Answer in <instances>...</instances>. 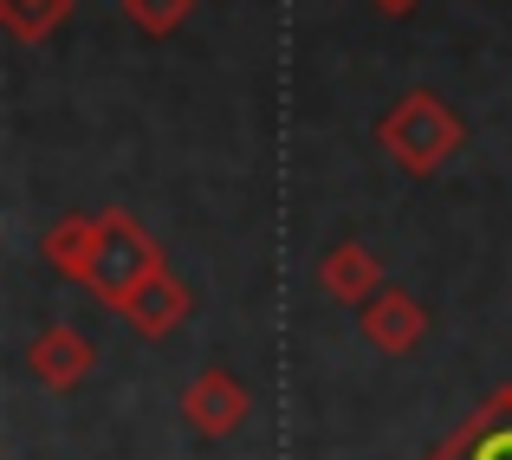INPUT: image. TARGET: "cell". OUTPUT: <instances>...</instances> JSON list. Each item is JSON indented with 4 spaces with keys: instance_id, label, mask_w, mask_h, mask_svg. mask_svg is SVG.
I'll use <instances>...</instances> for the list:
<instances>
[{
    "instance_id": "cell-5",
    "label": "cell",
    "mask_w": 512,
    "mask_h": 460,
    "mask_svg": "<svg viewBox=\"0 0 512 460\" xmlns=\"http://www.w3.org/2000/svg\"><path fill=\"white\" fill-rule=\"evenodd\" d=\"M85 363H91V350H85V337H72V331H52V337H39V344H33V370L46 376L52 389L78 383Z\"/></svg>"
},
{
    "instance_id": "cell-6",
    "label": "cell",
    "mask_w": 512,
    "mask_h": 460,
    "mask_svg": "<svg viewBox=\"0 0 512 460\" xmlns=\"http://www.w3.org/2000/svg\"><path fill=\"white\" fill-rule=\"evenodd\" d=\"M370 279H376V266H370V253H357V247H338V253L325 260V286L338 292V299H357V305H363Z\"/></svg>"
},
{
    "instance_id": "cell-9",
    "label": "cell",
    "mask_w": 512,
    "mask_h": 460,
    "mask_svg": "<svg viewBox=\"0 0 512 460\" xmlns=\"http://www.w3.org/2000/svg\"><path fill=\"white\" fill-rule=\"evenodd\" d=\"M383 7H409V0H383Z\"/></svg>"
},
{
    "instance_id": "cell-3",
    "label": "cell",
    "mask_w": 512,
    "mask_h": 460,
    "mask_svg": "<svg viewBox=\"0 0 512 460\" xmlns=\"http://www.w3.org/2000/svg\"><path fill=\"white\" fill-rule=\"evenodd\" d=\"M182 305H188V299H182V292L169 286L163 273H150V279H143V286H137V292H130V299H124V311H130V324H137L143 337L169 331V324L182 318Z\"/></svg>"
},
{
    "instance_id": "cell-1",
    "label": "cell",
    "mask_w": 512,
    "mask_h": 460,
    "mask_svg": "<svg viewBox=\"0 0 512 460\" xmlns=\"http://www.w3.org/2000/svg\"><path fill=\"white\" fill-rule=\"evenodd\" d=\"M383 143L409 162V169H435V162L454 150V117L441 111L435 98H402L396 117L383 124Z\"/></svg>"
},
{
    "instance_id": "cell-4",
    "label": "cell",
    "mask_w": 512,
    "mask_h": 460,
    "mask_svg": "<svg viewBox=\"0 0 512 460\" xmlns=\"http://www.w3.org/2000/svg\"><path fill=\"white\" fill-rule=\"evenodd\" d=\"M363 331H370L383 350H409L415 337H422V311H415L409 299H396V292H389V299L363 305Z\"/></svg>"
},
{
    "instance_id": "cell-7",
    "label": "cell",
    "mask_w": 512,
    "mask_h": 460,
    "mask_svg": "<svg viewBox=\"0 0 512 460\" xmlns=\"http://www.w3.org/2000/svg\"><path fill=\"white\" fill-rule=\"evenodd\" d=\"M188 13V0H130V20L143 26V33H163V26H175Z\"/></svg>"
},
{
    "instance_id": "cell-8",
    "label": "cell",
    "mask_w": 512,
    "mask_h": 460,
    "mask_svg": "<svg viewBox=\"0 0 512 460\" xmlns=\"http://www.w3.org/2000/svg\"><path fill=\"white\" fill-rule=\"evenodd\" d=\"M474 460H512V428H500V435H487Z\"/></svg>"
},
{
    "instance_id": "cell-2",
    "label": "cell",
    "mask_w": 512,
    "mask_h": 460,
    "mask_svg": "<svg viewBox=\"0 0 512 460\" xmlns=\"http://www.w3.org/2000/svg\"><path fill=\"white\" fill-rule=\"evenodd\" d=\"M188 422L201 428V435H227V428H240V415H247V396H240V383L227 370H208L188 383Z\"/></svg>"
}]
</instances>
